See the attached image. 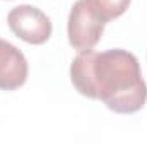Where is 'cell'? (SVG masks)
Masks as SVG:
<instances>
[{
    "label": "cell",
    "instance_id": "obj_1",
    "mask_svg": "<svg viewBox=\"0 0 147 145\" xmlns=\"http://www.w3.org/2000/svg\"><path fill=\"white\" fill-rule=\"evenodd\" d=\"M70 80L79 94L101 101L118 114L137 113L147 101L140 63L127 50L79 51L70 65Z\"/></svg>",
    "mask_w": 147,
    "mask_h": 145
},
{
    "label": "cell",
    "instance_id": "obj_3",
    "mask_svg": "<svg viewBox=\"0 0 147 145\" xmlns=\"http://www.w3.org/2000/svg\"><path fill=\"white\" fill-rule=\"evenodd\" d=\"M103 33L105 24L91 14L84 0H77L70 9L67 22V34L70 46L77 51L92 50L99 43Z\"/></svg>",
    "mask_w": 147,
    "mask_h": 145
},
{
    "label": "cell",
    "instance_id": "obj_5",
    "mask_svg": "<svg viewBox=\"0 0 147 145\" xmlns=\"http://www.w3.org/2000/svg\"><path fill=\"white\" fill-rule=\"evenodd\" d=\"M91 14L103 24L123 15L132 0H84Z\"/></svg>",
    "mask_w": 147,
    "mask_h": 145
},
{
    "label": "cell",
    "instance_id": "obj_2",
    "mask_svg": "<svg viewBox=\"0 0 147 145\" xmlns=\"http://www.w3.org/2000/svg\"><path fill=\"white\" fill-rule=\"evenodd\" d=\"M7 24L10 31L29 44H45L53 31L50 17L38 7L17 5L7 14Z\"/></svg>",
    "mask_w": 147,
    "mask_h": 145
},
{
    "label": "cell",
    "instance_id": "obj_4",
    "mask_svg": "<svg viewBox=\"0 0 147 145\" xmlns=\"http://www.w3.org/2000/svg\"><path fill=\"white\" fill-rule=\"evenodd\" d=\"M28 60L12 43L0 39V91H16L28 80Z\"/></svg>",
    "mask_w": 147,
    "mask_h": 145
}]
</instances>
